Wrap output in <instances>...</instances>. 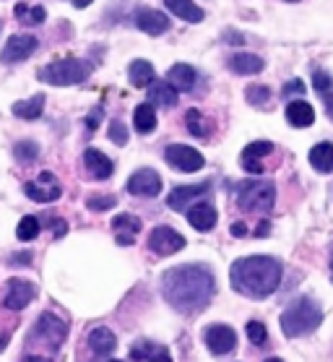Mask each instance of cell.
Returning <instances> with one entry per match:
<instances>
[{"label": "cell", "mask_w": 333, "mask_h": 362, "mask_svg": "<svg viewBox=\"0 0 333 362\" xmlns=\"http://www.w3.org/2000/svg\"><path fill=\"white\" fill-rule=\"evenodd\" d=\"M279 321H281V331H284L286 339H300L312 334L320 326L323 310L312 297H300L286 308Z\"/></svg>", "instance_id": "3"}, {"label": "cell", "mask_w": 333, "mask_h": 362, "mask_svg": "<svg viewBox=\"0 0 333 362\" xmlns=\"http://www.w3.org/2000/svg\"><path fill=\"white\" fill-rule=\"evenodd\" d=\"M266 362H284V360H279V357H269Z\"/></svg>", "instance_id": "50"}, {"label": "cell", "mask_w": 333, "mask_h": 362, "mask_svg": "<svg viewBox=\"0 0 333 362\" xmlns=\"http://www.w3.org/2000/svg\"><path fill=\"white\" fill-rule=\"evenodd\" d=\"M136 26H139L141 32L151 34V37H159L170 29V18L164 16L162 11H154V8H139L136 11Z\"/></svg>", "instance_id": "17"}, {"label": "cell", "mask_w": 333, "mask_h": 362, "mask_svg": "<svg viewBox=\"0 0 333 362\" xmlns=\"http://www.w3.org/2000/svg\"><path fill=\"white\" fill-rule=\"evenodd\" d=\"M128 193L139 198H156L162 193V177L154 170H139V173L130 175L128 180Z\"/></svg>", "instance_id": "11"}, {"label": "cell", "mask_w": 333, "mask_h": 362, "mask_svg": "<svg viewBox=\"0 0 333 362\" xmlns=\"http://www.w3.org/2000/svg\"><path fill=\"white\" fill-rule=\"evenodd\" d=\"M274 154V144L271 141H252L250 146H245L243 157H240V165H243L245 173L260 175L263 173V162L260 159Z\"/></svg>", "instance_id": "15"}, {"label": "cell", "mask_w": 333, "mask_h": 362, "mask_svg": "<svg viewBox=\"0 0 333 362\" xmlns=\"http://www.w3.org/2000/svg\"><path fill=\"white\" fill-rule=\"evenodd\" d=\"M83 165H86V170H89V175L94 180H107L115 170L112 159L105 157L99 148H86L83 151Z\"/></svg>", "instance_id": "19"}, {"label": "cell", "mask_w": 333, "mask_h": 362, "mask_svg": "<svg viewBox=\"0 0 333 362\" xmlns=\"http://www.w3.org/2000/svg\"><path fill=\"white\" fill-rule=\"evenodd\" d=\"M276 201V188L271 180H245L237 185V206L250 214H269Z\"/></svg>", "instance_id": "5"}, {"label": "cell", "mask_w": 333, "mask_h": 362, "mask_svg": "<svg viewBox=\"0 0 333 362\" xmlns=\"http://www.w3.org/2000/svg\"><path fill=\"white\" fill-rule=\"evenodd\" d=\"M8 346V334H0V352Z\"/></svg>", "instance_id": "48"}, {"label": "cell", "mask_w": 333, "mask_h": 362, "mask_svg": "<svg viewBox=\"0 0 333 362\" xmlns=\"http://www.w3.org/2000/svg\"><path fill=\"white\" fill-rule=\"evenodd\" d=\"M130 360L133 362H172L170 349L164 344H156V341H146L141 339L130 346Z\"/></svg>", "instance_id": "16"}, {"label": "cell", "mask_w": 333, "mask_h": 362, "mask_svg": "<svg viewBox=\"0 0 333 362\" xmlns=\"http://www.w3.org/2000/svg\"><path fill=\"white\" fill-rule=\"evenodd\" d=\"M216 209H214L209 201H201V204H195L187 209V222L193 224L198 232H209L216 227Z\"/></svg>", "instance_id": "18"}, {"label": "cell", "mask_w": 333, "mask_h": 362, "mask_svg": "<svg viewBox=\"0 0 333 362\" xmlns=\"http://www.w3.org/2000/svg\"><path fill=\"white\" fill-rule=\"evenodd\" d=\"M99 117H102V110H94L89 117H86V125H89V131H94L99 125Z\"/></svg>", "instance_id": "42"}, {"label": "cell", "mask_w": 333, "mask_h": 362, "mask_svg": "<svg viewBox=\"0 0 333 362\" xmlns=\"http://www.w3.org/2000/svg\"><path fill=\"white\" fill-rule=\"evenodd\" d=\"M148 105L151 107L154 105H159V107H175L177 105V91L172 89L167 81H154L148 86Z\"/></svg>", "instance_id": "26"}, {"label": "cell", "mask_w": 333, "mask_h": 362, "mask_svg": "<svg viewBox=\"0 0 333 362\" xmlns=\"http://www.w3.org/2000/svg\"><path fill=\"white\" fill-rule=\"evenodd\" d=\"M164 159H167V165H172L180 173H198L206 165L204 154L193 146H185V144H172V146H167L164 148Z\"/></svg>", "instance_id": "7"}, {"label": "cell", "mask_w": 333, "mask_h": 362, "mask_svg": "<svg viewBox=\"0 0 333 362\" xmlns=\"http://www.w3.org/2000/svg\"><path fill=\"white\" fill-rule=\"evenodd\" d=\"M216 281L209 266L182 264L175 266L162 276V295L177 313H198L211 303Z\"/></svg>", "instance_id": "1"}, {"label": "cell", "mask_w": 333, "mask_h": 362, "mask_svg": "<svg viewBox=\"0 0 333 362\" xmlns=\"http://www.w3.org/2000/svg\"><path fill=\"white\" fill-rule=\"evenodd\" d=\"M49 227H55V238H63L65 230H68V224L60 222V219H55V222H49Z\"/></svg>", "instance_id": "43"}, {"label": "cell", "mask_w": 333, "mask_h": 362, "mask_svg": "<svg viewBox=\"0 0 333 362\" xmlns=\"http://www.w3.org/2000/svg\"><path fill=\"white\" fill-rule=\"evenodd\" d=\"M245 334H247V339H250L255 346H263L266 341H269V331H266V326L260 321H250L247 326H245Z\"/></svg>", "instance_id": "36"}, {"label": "cell", "mask_w": 333, "mask_h": 362, "mask_svg": "<svg viewBox=\"0 0 333 362\" xmlns=\"http://www.w3.org/2000/svg\"><path fill=\"white\" fill-rule=\"evenodd\" d=\"M209 190H211V182H198V185H177V188L167 196V206H170L172 211H187V204H190V201H195V198L206 196Z\"/></svg>", "instance_id": "14"}, {"label": "cell", "mask_w": 333, "mask_h": 362, "mask_svg": "<svg viewBox=\"0 0 333 362\" xmlns=\"http://www.w3.org/2000/svg\"><path fill=\"white\" fill-rule=\"evenodd\" d=\"M229 68L240 76H255L266 68V63H263V58H258V55H250V52H237V55L229 58Z\"/></svg>", "instance_id": "23"}, {"label": "cell", "mask_w": 333, "mask_h": 362, "mask_svg": "<svg viewBox=\"0 0 333 362\" xmlns=\"http://www.w3.org/2000/svg\"><path fill=\"white\" fill-rule=\"evenodd\" d=\"M245 99L250 102L252 107H263V105L271 99V89L269 86H263V83H258V86H247V89H245Z\"/></svg>", "instance_id": "35"}, {"label": "cell", "mask_w": 333, "mask_h": 362, "mask_svg": "<svg viewBox=\"0 0 333 362\" xmlns=\"http://www.w3.org/2000/svg\"><path fill=\"white\" fill-rule=\"evenodd\" d=\"M331 272H333V250H331Z\"/></svg>", "instance_id": "51"}, {"label": "cell", "mask_w": 333, "mask_h": 362, "mask_svg": "<svg viewBox=\"0 0 333 362\" xmlns=\"http://www.w3.org/2000/svg\"><path fill=\"white\" fill-rule=\"evenodd\" d=\"M232 289L250 300H266L281 284V261L274 255H247L237 258L229 269Z\"/></svg>", "instance_id": "2"}, {"label": "cell", "mask_w": 333, "mask_h": 362, "mask_svg": "<svg viewBox=\"0 0 333 362\" xmlns=\"http://www.w3.org/2000/svg\"><path fill=\"white\" fill-rule=\"evenodd\" d=\"M13 157L18 162H24V165H29V162H34V159L40 157V146L34 141H18L16 146H13Z\"/></svg>", "instance_id": "33"}, {"label": "cell", "mask_w": 333, "mask_h": 362, "mask_svg": "<svg viewBox=\"0 0 333 362\" xmlns=\"http://www.w3.org/2000/svg\"><path fill=\"white\" fill-rule=\"evenodd\" d=\"M24 362H49V357H45V354H24Z\"/></svg>", "instance_id": "46"}, {"label": "cell", "mask_w": 333, "mask_h": 362, "mask_svg": "<svg viewBox=\"0 0 333 362\" xmlns=\"http://www.w3.org/2000/svg\"><path fill=\"white\" fill-rule=\"evenodd\" d=\"M204 341L214 354H229V352H235L237 334H235V329H229L224 323H216V326H209V329L204 331Z\"/></svg>", "instance_id": "12"}, {"label": "cell", "mask_w": 333, "mask_h": 362, "mask_svg": "<svg viewBox=\"0 0 333 362\" xmlns=\"http://www.w3.org/2000/svg\"><path fill=\"white\" fill-rule=\"evenodd\" d=\"M110 141L117 144V146H125V144H128V128L122 125V120H112V123H110Z\"/></svg>", "instance_id": "38"}, {"label": "cell", "mask_w": 333, "mask_h": 362, "mask_svg": "<svg viewBox=\"0 0 333 362\" xmlns=\"http://www.w3.org/2000/svg\"><path fill=\"white\" fill-rule=\"evenodd\" d=\"M13 13H16V18L24 26H40L47 18V11L42 8V6H29V3H18Z\"/></svg>", "instance_id": "30"}, {"label": "cell", "mask_w": 333, "mask_h": 362, "mask_svg": "<svg viewBox=\"0 0 333 362\" xmlns=\"http://www.w3.org/2000/svg\"><path fill=\"white\" fill-rule=\"evenodd\" d=\"M148 247H151L156 255H172L185 247V238H182L177 230L162 224V227H154V230H151V235H148Z\"/></svg>", "instance_id": "9"}, {"label": "cell", "mask_w": 333, "mask_h": 362, "mask_svg": "<svg viewBox=\"0 0 333 362\" xmlns=\"http://www.w3.org/2000/svg\"><path fill=\"white\" fill-rule=\"evenodd\" d=\"M286 120L294 125V128H308V125L315 123V110L308 102H289L286 105Z\"/></svg>", "instance_id": "24"}, {"label": "cell", "mask_w": 333, "mask_h": 362, "mask_svg": "<svg viewBox=\"0 0 333 362\" xmlns=\"http://www.w3.org/2000/svg\"><path fill=\"white\" fill-rule=\"evenodd\" d=\"M310 165L315 167L317 173H333V144L320 141L317 146H312L310 151Z\"/></svg>", "instance_id": "28"}, {"label": "cell", "mask_w": 333, "mask_h": 362, "mask_svg": "<svg viewBox=\"0 0 333 362\" xmlns=\"http://www.w3.org/2000/svg\"><path fill=\"white\" fill-rule=\"evenodd\" d=\"M13 115L21 117V120H37L42 115V110H45V94H34L32 99H21L13 105Z\"/></svg>", "instance_id": "29"}, {"label": "cell", "mask_w": 333, "mask_h": 362, "mask_svg": "<svg viewBox=\"0 0 333 362\" xmlns=\"http://www.w3.org/2000/svg\"><path fill=\"white\" fill-rule=\"evenodd\" d=\"M195 68L187 66V63H177V66L170 68V74H167V78L164 81L170 83L175 91H190L195 86Z\"/></svg>", "instance_id": "21"}, {"label": "cell", "mask_w": 333, "mask_h": 362, "mask_svg": "<svg viewBox=\"0 0 333 362\" xmlns=\"http://www.w3.org/2000/svg\"><path fill=\"white\" fill-rule=\"evenodd\" d=\"M11 264L13 266H29L32 264V253H16L11 258Z\"/></svg>", "instance_id": "41"}, {"label": "cell", "mask_w": 333, "mask_h": 362, "mask_svg": "<svg viewBox=\"0 0 333 362\" xmlns=\"http://www.w3.org/2000/svg\"><path fill=\"white\" fill-rule=\"evenodd\" d=\"M65 337H68V323L60 321L52 313H42L40 321L34 323V329L29 331V341H34V344H47L49 354H55V349L63 344Z\"/></svg>", "instance_id": "6"}, {"label": "cell", "mask_w": 333, "mask_h": 362, "mask_svg": "<svg viewBox=\"0 0 333 362\" xmlns=\"http://www.w3.org/2000/svg\"><path fill=\"white\" fill-rule=\"evenodd\" d=\"M167 3V8L175 13L177 18H182V21H187V24H198V21H204V8L198 6V3H193V0H164Z\"/></svg>", "instance_id": "22"}, {"label": "cell", "mask_w": 333, "mask_h": 362, "mask_svg": "<svg viewBox=\"0 0 333 362\" xmlns=\"http://www.w3.org/2000/svg\"><path fill=\"white\" fill-rule=\"evenodd\" d=\"M232 235H235V238H245V235H247V227H245L243 222H235L232 224Z\"/></svg>", "instance_id": "44"}, {"label": "cell", "mask_w": 333, "mask_h": 362, "mask_svg": "<svg viewBox=\"0 0 333 362\" xmlns=\"http://www.w3.org/2000/svg\"><path fill=\"white\" fill-rule=\"evenodd\" d=\"M292 3H294V0H292Z\"/></svg>", "instance_id": "53"}, {"label": "cell", "mask_w": 333, "mask_h": 362, "mask_svg": "<svg viewBox=\"0 0 333 362\" xmlns=\"http://www.w3.org/2000/svg\"><path fill=\"white\" fill-rule=\"evenodd\" d=\"M154 76H156L154 66H151L148 60H133L128 68V78L136 89H146V86H151V83H154Z\"/></svg>", "instance_id": "27"}, {"label": "cell", "mask_w": 333, "mask_h": 362, "mask_svg": "<svg viewBox=\"0 0 333 362\" xmlns=\"http://www.w3.org/2000/svg\"><path fill=\"white\" fill-rule=\"evenodd\" d=\"M37 37L32 34H13L8 42H6V47L0 52V60L8 66V63H21V60L32 58L34 49H37Z\"/></svg>", "instance_id": "10"}, {"label": "cell", "mask_w": 333, "mask_h": 362, "mask_svg": "<svg viewBox=\"0 0 333 362\" xmlns=\"http://www.w3.org/2000/svg\"><path fill=\"white\" fill-rule=\"evenodd\" d=\"M133 125H136V131L144 133V136L156 128V112L148 102H144V105L136 107V112H133Z\"/></svg>", "instance_id": "31"}, {"label": "cell", "mask_w": 333, "mask_h": 362, "mask_svg": "<svg viewBox=\"0 0 333 362\" xmlns=\"http://www.w3.org/2000/svg\"><path fill=\"white\" fill-rule=\"evenodd\" d=\"M91 63L81 58H65L55 60L40 71V81L49 83V86H74V83H83L91 76Z\"/></svg>", "instance_id": "4"}, {"label": "cell", "mask_w": 333, "mask_h": 362, "mask_svg": "<svg viewBox=\"0 0 333 362\" xmlns=\"http://www.w3.org/2000/svg\"><path fill=\"white\" fill-rule=\"evenodd\" d=\"M115 204H117L115 196H91L89 201H86V206H89L91 211H107V209H112Z\"/></svg>", "instance_id": "39"}, {"label": "cell", "mask_w": 333, "mask_h": 362, "mask_svg": "<svg viewBox=\"0 0 333 362\" xmlns=\"http://www.w3.org/2000/svg\"><path fill=\"white\" fill-rule=\"evenodd\" d=\"M115 346H117V339H115L112 331L105 329V326H99V329H94L89 334V349L94 354H99V357H105V354H112Z\"/></svg>", "instance_id": "25"}, {"label": "cell", "mask_w": 333, "mask_h": 362, "mask_svg": "<svg viewBox=\"0 0 333 362\" xmlns=\"http://www.w3.org/2000/svg\"><path fill=\"white\" fill-rule=\"evenodd\" d=\"M89 3H94V0H74V6H76V8H86Z\"/></svg>", "instance_id": "49"}, {"label": "cell", "mask_w": 333, "mask_h": 362, "mask_svg": "<svg viewBox=\"0 0 333 362\" xmlns=\"http://www.w3.org/2000/svg\"><path fill=\"white\" fill-rule=\"evenodd\" d=\"M16 235H18V240H24V243L34 240L40 235V219H37V216H24L16 227Z\"/></svg>", "instance_id": "34"}, {"label": "cell", "mask_w": 333, "mask_h": 362, "mask_svg": "<svg viewBox=\"0 0 333 362\" xmlns=\"http://www.w3.org/2000/svg\"><path fill=\"white\" fill-rule=\"evenodd\" d=\"M107 362H122V360H107Z\"/></svg>", "instance_id": "52"}, {"label": "cell", "mask_w": 333, "mask_h": 362, "mask_svg": "<svg viewBox=\"0 0 333 362\" xmlns=\"http://www.w3.org/2000/svg\"><path fill=\"white\" fill-rule=\"evenodd\" d=\"M185 125L195 139H209V133H211V123H209V117H204L201 110H187Z\"/></svg>", "instance_id": "32"}, {"label": "cell", "mask_w": 333, "mask_h": 362, "mask_svg": "<svg viewBox=\"0 0 333 362\" xmlns=\"http://www.w3.org/2000/svg\"><path fill=\"white\" fill-rule=\"evenodd\" d=\"M323 102H325V112H328V117L333 120V94H325Z\"/></svg>", "instance_id": "47"}, {"label": "cell", "mask_w": 333, "mask_h": 362, "mask_svg": "<svg viewBox=\"0 0 333 362\" xmlns=\"http://www.w3.org/2000/svg\"><path fill=\"white\" fill-rule=\"evenodd\" d=\"M112 232L117 235V243H120V245H133V243H136V235L141 232V219L133 214H117L112 219Z\"/></svg>", "instance_id": "20"}, {"label": "cell", "mask_w": 333, "mask_h": 362, "mask_svg": "<svg viewBox=\"0 0 333 362\" xmlns=\"http://www.w3.org/2000/svg\"><path fill=\"white\" fill-rule=\"evenodd\" d=\"M34 295H37V287L26 279H11L8 287H6V295H3V305L8 310H24L26 305L32 303Z\"/></svg>", "instance_id": "13"}, {"label": "cell", "mask_w": 333, "mask_h": 362, "mask_svg": "<svg viewBox=\"0 0 333 362\" xmlns=\"http://www.w3.org/2000/svg\"><path fill=\"white\" fill-rule=\"evenodd\" d=\"M281 94H284V97H292V94H305V81H302V78H294V81L286 83Z\"/></svg>", "instance_id": "40"}, {"label": "cell", "mask_w": 333, "mask_h": 362, "mask_svg": "<svg viewBox=\"0 0 333 362\" xmlns=\"http://www.w3.org/2000/svg\"><path fill=\"white\" fill-rule=\"evenodd\" d=\"M24 193L37 204H49V201H57L63 196V188H60V182L52 173H40L32 182H26Z\"/></svg>", "instance_id": "8"}, {"label": "cell", "mask_w": 333, "mask_h": 362, "mask_svg": "<svg viewBox=\"0 0 333 362\" xmlns=\"http://www.w3.org/2000/svg\"><path fill=\"white\" fill-rule=\"evenodd\" d=\"M312 86H315V91L320 94V97L331 94V91H333V76H328L325 71L315 68V71H312Z\"/></svg>", "instance_id": "37"}, {"label": "cell", "mask_w": 333, "mask_h": 362, "mask_svg": "<svg viewBox=\"0 0 333 362\" xmlns=\"http://www.w3.org/2000/svg\"><path fill=\"white\" fill-rule=\"evenodd\" d=\"M269 230H271V224H269V222H260V224H258V230H255V238H266V235H269Z\"/></svg>", "instance_id": "45"}]
</instances>
